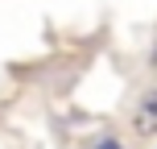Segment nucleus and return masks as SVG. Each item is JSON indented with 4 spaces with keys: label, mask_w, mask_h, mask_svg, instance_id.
I'll return each mask as SVG.
<instances>
[{
    "label": "nucleus",
    "mask_w": 157,
    "mask_h": 149,
    "mask_svg": "<svg viewBox=\"0 0 157 149\" xmlns=\"http://www.w3.org/2000/svg\"><path fill=\"white\" fill-rule=\"evenodd\" d=\"M153 62H157V54H153Z\"/></svg>",
    "instance_id": "obj_3"
},
{
    "label": "nucleus",
    "mask_w": 157,
    "mask_h": 149,
    "mask_svg": "<svg viewBox=\"0 0 157 149\" xmlns=\"http://www.w3.org/2000/svg\"><path fill=\"white\" fill-rule=\"evenodd\" d=\"M132 128L141 137H153L157 133V87L141 95V104H136V112H132Z\"/></svg>",
    "instance_id": "obj_1"
},
{
    "label": "nucleus",
    "mask_w": 157,
    "mask_h": 149,
    "mask_svg": "<svg viewBox=\"0 0 157 149\" xmlns=\"http://www.w3.org/2000/svg\"><path fill=\"white\" fill-rule=\"evenodd\" d=\"M95 149H124V145H120V141H116V137H103V141H99V145H95Z\"/></svg>",
    "instance_id": "obj_2"
}]
</instances>
